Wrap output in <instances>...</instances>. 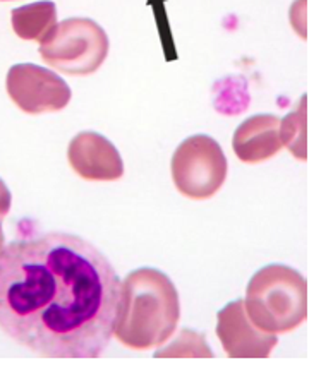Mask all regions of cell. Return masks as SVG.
I'll return each instance as SVG.
<instances>
[{"label":"cell","instance_id":"cell-1","mask_svg":"<svg viewBox=\"0 0 309 365\" xmlns=\"http://www.w3.org/2000/svg\"><path fill=\"white\" fill-rule=\"evenodd\" d=\"M121 279L103 252L71 233L0 252V329L49 359H96L113 336Z\"/></svg>","mask_w":309,"mask_h":365},{"label":"cell","instance_id":"cell-2","mask_svg":"<svg viewBox=\"0 0 309 365\" xmlns=\"http://www.w3.org/2000/svg\"><path fill=\"white\" fill-rule=\"evenodd\" d=\"M179 316L172 279L155 267H139L121 283L113 334L133 350L162 346L176 333Z\"/></svg>","mask_w":309,"mask_h":365},{"label":"cell","instance_id":"cell-3","mask_svg":"<svg viewBox=\"0 0 309 365\" xmlns=\"http://www.w3.org/2000/svg\"><path fill=\"white\" fill-rule=\"evenodd\" d=\"M244 309L256 328L287 333L308 317V282L299 271L283 264L261 267L245 290Z\"/></svg>","mask_w":309,"mask_h":365},{"label":"cell","instance_id":"cell-4","mask_svg":"<svg viewBox=\"0 0 309 365\" xmlns=\"http://www.w3.org/2000/svg\"><path fill=\"white\" fill-rule=\"evenodd\" d=\"M41 58L54 69L71 76L96 72L108 55V36L98 23L71 18L55 24L41 40Z\"/></svg>","mask_w":309,"mask_h":365},{"label":"cell","instance_id":"cell-5","mask_svg":"<svg viewBox=\"0 0 309 365\" xmlns=\"http://www.w3.org/2000/svg\"><path fill=\"white\" fill-rule=\"evenodd\" d=\"M172 178L182 196L208 199L218 192L227 178V158L222 146L205 134L191 135L172 156Z\"/></svg>","mask_w":309,"mask_h":365},{"label":"cell","instance_id":"cell-6","mask_svg":"<svg viewBox=\"0 0 309 365\" xmlns=\"http://www.w3.org/2000/svg\"><path fill=\"white\" fill-rule=\"evenodd\" d=\"M11 100L23 112L38 113L59 112L71 101V88L61 76L35 63H16L6 78Z\"/></svg>","mask_w":309,"mask_h":365},{"label":"cell","instance_id":"cell-7","mask_svg":"<svg viewBox=\"0 0 309 365\" xmlns=\"http://www.w3.org/2000/svg\"><path fill=\"white\" fill-rule=\"evenodd\" d=\"M217 334L232 359H265L278 343L277 334L253 324L245 314L244 300H234L218 312Z\"/></svg>","mask_w":309,"mask_h":365},{"label":"cell","instance_id":"cell-8","mask_svg":"<svg viewBox=\"0 0 309 365\" xmlns=\"http://www.w3.org/2000/svg\"><path fill=\"white\" fill-rule=\"evenodd\" d=\"M71 167L86 180H118L124 175V163L117 148L98 133H79L67 151Z\"/></svg>","mask_w":309,"mask_h":365},{"label":"cell","instance_id":"cell-9","mask_svg":"<svg viewBox=\"0 0 309 365\" xmlns=\"http://www.w3.org/2000/svg\"><path fill=\"white\" fill-rule=\"evenodd\" d=\"M235 156L244 163H261L282 150L280 118L270 113L249 117L235 129L232 139Z\"/></svg>","mask_w":309,"mask_h":365},{"label":"cell","instance_id":"cell-10","mask_svg":"<svg viewBox=\"0 0 309 365\" xmlns=\"http://www.w3.org/2000/svg\"><path fill=\"white\" fill-rule=\"evenodd\" d=\"M12 29L21 40L41 41L57 24V7L54 2H33L12 11Z\"/></svg>","mask_w":309,"mask_h":365},{"label":"cell","instance_id":"cell-11","mask_svg":"<svg viewBox=\"0 0 309 365\" xmlns=\"http://www.w3.org/2000/svg\"><path fill=\"white\" fill-rule=\"evenodd\" d=\"M308 98H300L289 115L280 120V139L283 146L290 150L292 155L299 160H308Z\"/></svg>","mask_w":309,"mask_h":365},{"label":"cell","instance_id":"cell-12","mask_svg":"<svg viewBox=\"0 0 309 365\" xmlns=\"http://www.w3.org/2000/svg\"><path fill=\"white\" fill-rule=\"evenodd\" d=\"M156 359H162V356H213V351L206 343L205 334L198 333L193 329H182L171 345L165 348H158L155 351Z\"/></svg>","mask_w":309,"mask_h":365},{"label":"cell","instance_id":"cell-13","mask_svg":"<svg viewBox=\"0 0 309 365\" xmlns=\"http://www.w3.org/2000/svg\"><path fill=\"white\" fill-rule=\"evenodd\" d=\"M12 205V197L9 189H7L6 182L0 178V220L6 218L7 213H9Z\"/></svg>","mask_w":309,"mask_h":365},{"label":"cell","instance_id":"cell-14","mask_svg":"<svg viewBox=\"0 0 309 365\" xmlns=\"http://www.w3.org/2000/svg\"><path fill=\"white\" fill-rule=\"evenodd\" d=\"M6 237H4V230H2V225H0V252H2L4 247H6Z\"/></svg>","mask_w":309,"mask_h":365},{"label":"cell","instance_id":"cell-15","mask_svg":"<svg viewBox=\"0 0 309 365\" xmlns=\"http://www.w3.org/2000/svg\"><path fill=\"white\" fill-rule=\"evenodd\" d=\"M2 2H7V0H2Z\"/></svg>","mask_w":309,"mask_h":365}]
</instances>
